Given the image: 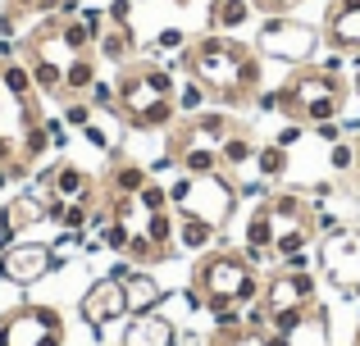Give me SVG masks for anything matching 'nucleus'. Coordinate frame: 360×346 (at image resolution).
Returning <instances> with one entry per match:
<instances>
[{"instance_id":"obj_1","label":"nucleus","mask_w":360,"mask_h":346,"mask_svg":"<svg viewBox=\"0 0 360 346\" xmlns=\"http://www.w3.org/2000/svg\"><path fill=\"white\" fill-rule=\"evenodd\" d=\"M178 69L219 109H251L264 91V55L233 32H201L183 46Z\"/></svg>"},{"instance_id":"obj_2","label":"nucleus","mask_w":360,"mask_h":346,"mask_svg":"<svg viewBox=\"0 0 360 346\" xmlns=\"http://www.w3.org/2000/svg\"><path fill=\"white\" fill-rule=\"evenodd\" d=\"M110 201V228L101 232L105 251L132 260L137 269L165 265L178 255V214L169 201V187H160L150 178L137 196H105Z\"/></svg>"},{"instance_id":"obj_3","label":"nucleus","mask_w":360,"mask_h":346,"mask_svg":"<svg viewBox=\"0 0 360 346\" xmlns=\"http://www.w3.org/2000/svg\"><path fill=\"white\" fill-rule=\"evenodd\" d=\"M333 219L319 214V205L306 192H264L255 210L246 214V251L255 260H278V265H306V251L319 241V232Z\"/></svg>"},{"instance_id":"obj_4","label":"nucleus","mask_w":360,"mask_h":346,"mask_svg":"<svg viewBox=\"0 0 360 346\" xmlns=\"http://www.w3.org/2000/svg\"><path fill=\"white\" fill-rule=\"evenodd\" d=\"M260 287L264 274L246 246H210L205 255H196L187 292L210 319H238L260 301Z\"/></svg>"},{"instance_id":"obj_5","label":"nucleus","mask_w":360,"mask_h":346,"mask_svg":"<svg viewBox=\"0 0 360 346\" xmlns=\"http://www.w3.org/2000/svg\"><path fill=\"white\" fill-rule=\"evenodd\" d=\"M115 114L132 133H169L178 124L174 69H165L155 55L128 60L115 78Z\"/></svg>"},{"instance_id":"obj_6","label":"nucleus","mask_w":360,"mask_h":346,"mask_svg":"<svg viewBox=\"0 0 360 346\" xmlns=\"http://www.w3.org/2000/svg\"><path fill=\"white\" fill-rule=\"evenodd\" d=\"M46 151H51V133H46L37 91H23L0 78V182H27Z\"/></svg>"},{"instance_id":"obj_7","label":"nucleus","mask_w":360,"mask_h":346,"mask_svg":"<svg viewBox=\"0 0 360 346\" xmlns=\"http://www.w3.org/2000/svg\"><path fill=\"white\" fill-rule=\"evenodd\" d=\"M278 114L288 124L301 128H319V124H338L352 105V78L342 73V64L324 60V64H297L288 78L278 82Z\"/></svg>"},{"instance_id":"obj_8","label":"nucleus","mask_w":360,"mask_h":346,"mask_svg":"<svg viewBox=\"0 0 360 346\" xmlns=\"http://www.w3.org/2000/svg\"><path fill=\"white\" fill-rule=\"evenodd\" d=\"M238 128H242L238 109H219V105L178 114V124L165 137V164L183 173H229L224 169V146Z\"/></svg>"},{"instance_id":"obj_9","label":"nucleus","mask_w":360,"mask_h":346,"mask_svg":"<svg viewBox=\"0 0 360 346\" xmlns=\"http://www.w3.org/2000/svg\"><path fill=\"white\" fill-rule=\"evenodd\" d=\"M255 310H260L264 324H269L274 333H283V338H297L301 328H328V314H324V305H319V283L306 265L269 269Z\"/></svg>"},{"instance_id":"obj_10","label":"nucleus","mask_w":360,"mask_h":346,"mask_svg":"<svg viewBox=\"0 0 360 346\" xmlns=\"http://www.w3.org/2000/svg\"><path fill=\"white\" fill-rule=\"evenodd\" d=\"M238 196H242V187L233 182V173H183L169 187V201H174L178 219H201L214 232H224L229 219L238 214Z\"/></svg>"},{"instance_id":"obj_11","label":"nucleus","mask_w":360,"mask_h":346,"mask_svg":"<svg viewBox=\"0 0 360 346\" xmlns=\"http://www.w3.org/2000/svg\"><path fill=\"white\" fill-rule=\"evenodd\" d=\"M69 342V324L55 305L23 301L18 310L0 314V346H64Z\"/></svg>"},{"instance_id":"obj_12","label":"nucleus","mask_w":360,"mask_h":346,"mask_svg":"<svg viewBox=\"0 0 360 346\" xmlns=\"http://www.w3.org/2000/svg\"><path fill=\"white\" fill-rule=\"evenodd\" d=\"M315 246H319V269H324L328 283L347 296H360V232L328 223Z\"/></svg>"},{"instance_id":"obj_13","label":"nucleus","mask_w":360,"mask_h":346,"mask_svg":"<svg viewBox=\"0 0 360 346\" xmlns=\"http://www.w3.org/2000/svg\"><path fill=\"white\" fill-rule=\"evenodd\" d=\"M315 46H319V27H310V23L288 14V18H264L255 51L274 55V60H288V64H310Z\"/></svg>"},{"instance_id":"obj_14","label":"nucleus","mask_w":360,"mask_h":346,"mask_svg":"<svg viewBox=\"0 0 360 346\" xmlns=\"http://www.w3.org/2000/svg\"><path fill=\"white\" fill-rule=\"evenodd\" d=\"M78 310H82V324L87 328H96V333H105V328H115V324L128 319V292H123V278L115 274H105V278H96V283L82 292V301H78Z\"/></svg>"},{"instance_id":"obj_15","label":"nucleus","mask_w":360,"mask_h":346,"mask_svg":"<svg viewBox=\"0 0 360 346\" xmlns=\"http://www.w3.org/2000/svg\"><path fill=\"white\" fill-rule=\"evenodd\" d=\"M55 269H60V260H55L51 241H14L9 251H0V278H9L18 287L41 283Z\"/></svg>"},{"instance_id":"obj_16","label":"nucleus","mask_w":360,"mask_h":346,"mask_svg":"<svg viewBox=\"0 0 360 346\" xmlns=\"http://www.w3.org/2000/svg\"><path fill=\"white\" fill-rule=\"evenodd\" d=\"M319 41L333 55L360 60V0H328L324 23H319Z\"/></svg>"},{"instance_id":"obj_17","label":"nucleus","mask_w":360,"mask_h":346,"mask_svg":"<svg viewBox=\"0 0 360 346\" xmlns=\"http://www.w3.org/2000/svg\"><path fill=\"white\" fill-rule=\"evenodd\" d=\"M192 346H292V338L274 333L269 324H255L246 314H238V319H214L210 338L192 342Z\"/></svg>"},{"instance_id":"obj_18","label":"nucleus","mask_w":360,"mask_h":346,"mask_svg":"<svg viewBox=\"0 0 360 346\" xmlns=\"http://www.w3.org/2000/svg\"><path fill=\"white\" fill-rule=\"evenodd\" d=\"M123 346H178V324L165 310H146V314H128L123 328Z\"/></svg>"},{"instance_id":"obj_19","label":"nucleus","mask_w":360,"mask_h":346,"mask_svg":"<svg viewBox=\"0 0 360 346\" xmlns=\"http://www.w3.org/2000/svg\"><path fill=\"white\" fill-rule=\"evenodd\" d=\"M96 60H110V64H128L137 60V32H132V23H115V18L105 14V27H101L96 36Z\"/></svg>"},{"instance_id":"obj_20","label":"nucleus","mask_w":360,"mask_h":346,"mask_svg":"<svg viewBox=\"0 0 360 346\" xmlns=\"http://www.w3.org/2000/svg\"><path fill=\"white\" fill-rule=\"evenodd\" d=\"M146 182H150V169H146V164H141V160H128V155H115V164H110L101 192H105V196H137Z\"/></svg>"},{"instance_id":"obj_21","label":"nucleus","mask_w":360,"mask_h":346,"mask_svg":"<svg viewBox=\"0 0 360 346\" xmlns=\"http://www.w3.org/2000/svg\"><path fill=\"white\" fill-rule=\"evenodd\" d=\"M123 292H128V310L132 314H146V310H160V305H165V287H160L150 274H141V269H132V274L123 278Z\"/></svg>"},{"instance_id":"obj_22","label":"nucleus","mask_w":360,"mask_h":346,"mask_svg":"<svg viewBox=\"0 0 360 346\" xmlns=\"http://www.w3.org/2000/svg\"><path fill=\"white\" fill-rule=\"evenodd\" d=\"M96 78H101L96 51H87V55H73V60H69V69H64V100H73V96H87V91L96 87ZM64 100H60V105H64Z\"/></svg>"},{"instance_id":"obj_23","label":"nucleus","mask_w":360,"mask_h":346,"mask_svg":"<svg viewBox=\"0 0 360 346\" xmlns=\"http://www.w3.org/2000/svg\"><path fill=\"white\" fill-rule=\"evenodd\" d=\"M251 0H210V27L205 32H238L251 18Z\"/></svg>"},{"instance_id":"obj_24","label":"nucleus","mask_w":360,"mask_h":346,"mask_svg":"<svg viewBox=\"0 0 360 346\" xmlns=\"http://www.w3.org/2000/svg\"><path fill=\"white\" fill-rule=\"evenodd\" d=\"M178 251H196V255H205V251L214 246V237L219 232L210 228V223H201V219H178Z\"/></svg>"},{"instance_id":"obj_25","label":"nucleus","mask_w":360,"mask_h":346,"mask_svg":"<svg viewBox=\"0 0 360 346\" xmlns=\"http://www.w3.org/2000/svg\"><path fill=\"white\" fill-rule=\"evenodd\" d=\"M255 173H260V178H269V182H278V178L288 173V146L264 142L260 151H255Z\"/></svg>"},{"instance_id":"obj_26","label":"nucleus","mask_w":360,"mask_h":346,"mask_svg":"<svg viewBox=\"0 0 360 346\" xmlns=\"http://www.w3.org/2000/svg\"><path fill=\"white\" fill-rule=\"evenodd\" d=\"M91 119H96V105H91L87 96H73V100H64V124H69V128H87Z\"/></svg>"},{"instance_id":"obj_27","label":"nucleus","mask_w":360,"mask_h":346,"mask_svg":"<svg viewBox=\"0 0 360 346\" xmlns=\"http://www.w3.org/2000/svg\"><path fill=\"white\" fill-rule=\"evenodd\" d=\"M205 105H210V96H205V91L187 78L183 87H178V114H196V109H205Z\"/></svg>"},{"instance_id":"obj_28","label":"nucleus","mask_w":360,"mask_h":346,"mask_svg":"<svg viewBox=\"0 0 360 346\" xmlns=\"http://www.w3.org/2000/svg\"><path fill=\"white\" fill-rule=\"evenodd\" d=\"M301 5H306V0H251V9L260 18H288V14H297Z\"/></svg>"},{"instance_id":"obj_29","label":"nucleus","mask_w":360,"mask_h":346,"mask_svg":"<svg viewBox=\"0 0 360 346\" xmlns=\"http://www.w3.org/2000/svg\"><path fill=\"white\" fill-rule=\"evenodd\" d=\"M87 100L96 105V114H115V82H101L96 78V87L87 91Z\"/></svg>"},{"instance_id":"obj_30","label":"nucleus","mask_w":360,"mask_h":346,"mask_svg":"<svg viewBox=\"0 0 360 346\" xmlns=\"http://www.w3.org/2000/svg\"><path fill=\"white\" fill-rule=\"evenodd\" d=\"M23 292H27V287H18V283H9V278H0V314L18 310V305H23Z\"/></svg>"},{"instance_id":"obj_31","label":"nucleus","mask_w":360,"mask_h":346,"mask_svg":"<svg viewBox=\"0 0 360 346\" xmlns=\"http://www.w3.org/2000/svg\"><path fill=\"white\" fill-rule=\"evenodd\" d=\"M356 155H360V151H356L352 142H338V146H333V169H338V173H352V169H356V164H352Z\"/></svg>"},{"instance_id":"obj_32","label":"nucleus","mask_w":360,"mask_h":346,"mask_svg":"<svg viewBox=\"0 0 360 346\" xmlns=\"http://www.w3.org/2000/svg\"><path fill=\"white\" fill-rule=\"evenodd\" d=\"M183 46H187V36L178 32V27H165V32L155 36V51H183Z\"/></svg>"},{"instance_id":"obj_33","label":"nucleus","mask_w":360,"mask_h":346,"mask_svg":"<svg viewBox=\"0 0 360 346\" xmlns=\"http://www.w3.org/2000/svg\"><path fill=\"white\" fill-rule=\"evenodd\" d=\"M14 237H18V232H14V223H9L5 205H0V251H9V246H14Z\"/></svg>"},{"instance_id":"obj_34","label":"nucleus","mask_w":360,"mask_h":346,"mask_svg":"<svg viewBox=\"0 0 360 346\" xmlns=\"http://www.w3.org/2000/svg\"><path fill=\"white\" fill-rule=\"evenodd\" d=\"M105 14L115 18V23H132V0H115V5H110Z\"/></svg>"},{"instance_id":"obj_35","label":"nucleus","mask_w":360,"mask_h":346,"mask_svg":"<svg viewBox=\"0 0 360 346\" xmlns=\"http://www.w3.org/2000/svg\"><path fill=\"white\" fill-rule=\"evenodd\" d=\"M301 133H306V128H301V124H288V128H283L278 137H274V142H278V146H292V142H297Z\"/></svg>"},{"instance_id":"obj_36","label":"nucleus","mask_w":360,"mask_h":346,"mask_svg":"<svg viewBox=\"0 0 360 346\" xmlns=\"http://www.w3.org/2000/svg\"><path fill=\"white\" fill-rule=\"evenodd\" d=\"M315 133H319V137H324V142H338V137H342V124H319V128H315Z\"/></svg>"},{"instance_id":"obj_37","label":"nucleus","mask_w":360,"mask_h":346,"mask_svg":"<svg viewBox=\"0 0 360 346\" xmlns=\"http://www.w3.org/2000/svg\"><path fill=\"white\" fill-rule=\"evenodd\" d=\"M352 146L360 151V124H352Z\"/></svg>"},{"instance_id":"obj_38","label":"nucleus","mask_w":360,"mask_h":346,"mask_svg":"<svg viewBox=\"0 0 360 346\" xmlns=\"http://www.w3.org/2000/svg\"><path fill=\"white\" fill-rule=\"evenodd\" d=\"M352 187H356V192H360V164H356V169H352Z\"/></svg>"},{"instance_id":"obj_39","label":"nucleus","mask_w":360,"mask_h":346,"mask_svg":"<svg viewBox=\"0 0 360 346\" xmlns=\"http://www.w3.org/2000/svg\"><path fill=\"white\" fill-rule=\"evenodd\" d=\"M352 87H356V91H360V60H356V78H352Z\"/></svg>"},{"instance_id":"obj_40","label":"nucleus","mask_w":360,"mask_h":346,"mask_svg":"<svg viewBox=\"0 0 360 346\" xmlns=\"http://www.w3.org/2000/svg\"><path fill=\"white\" fill-rule=\"evenodd\" d=\"M352 346H360V324H356V333H352Z\"/></svg>"},{"instance_id":"obj_41","label":"nucleus","mask_w":360,"mask_h":346,"mask_svg":"<svg viewBox=\"0 0 360 346\" xmlns=\"http://www.w3.org/2000/svg\"><path fill=\"white\" fill-rule=\"evenodd\" d=\"M0 192H5V182H0Z\"/></svg>"},{"instance_id":"obj_42","label":"nucleus","mask_w":360,"mask_h":346,"mask_svg":"<svg viewBox=\"0 0 360 346\" xmlns=\"http://www.w3.org/2000/svg\"><path fill=\"white\" fill-rule=\"evenodd\" d=\"M119 346H123V342H119Z\"/></svg>"}]
</instances>
